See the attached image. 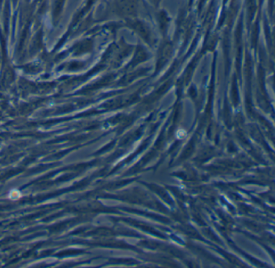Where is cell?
<instances>
[{"label":"cell","instance_id":"cell-1","mask_svg":"<svg viewBox=\"0 0 275 268\" xmlns=\"http://www.w3.org/2000/svg\"><path fill=\"white\" fill-rule=\"evenodd\" d=\"M120 6L125 14H133L136 9L135 0H120Z\"/></svg>","mask_w":275,"mask_h":268},{"label":"cell","instance_id":"cell-2","mask_svg":"<svg viewBox=\"0 0 275 268\" xmlns=\"http://www.w3.org/2000/svg\"><path fill=\"white\" fill-rule=\"evenodd\" d=\"M153 1H157V0H153Z\"/></svg>","mask_w":275,"mask_h":268}]
</instances>
